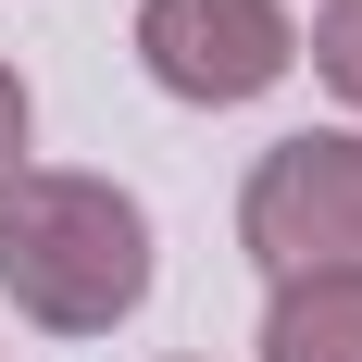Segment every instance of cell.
<instances>
[{"label":"cell","instance_id":"cell-1","mask_svg":"<svg viewBox=\"0 0 362 362\" xmlns=\"http://www.w3.org/2000/svg\"><path fill=\"white\" fill-rule=\"evenodd\" d=\"M0 300L50 337H112L150 300V213L112 175H13L0 187Z\"/></svg>","mask_w":362,"mask_h":362},{"label":"cell","instance_id":"cell-2","mask_svg":"<svg viewBox=\"0 0 362 362\" xmlns=\"http://www.w3.org/2000/svg\"><path fill=\"white\" fill-rule=\"evenodd\" d=\"M238 250L288 275H362V125H300L238 187Z\"/></svg>","mask_w":362,"mask_h":362},{"label":"cell","instance_id":"cell-3","mask_svg":"<svg viewBox=\"0 0 362 362\" xmlns=\"http://www.w3.org/2000/svg\"><path fill=\"white\" fill-rule=\"evenodd\" d=\"M138 63L163 100L238 112L300 63V25H288V0H138Z\"/></svg>","mask_w":362,"mask_h":362},{"label":"cell","instance_id":"cell-4","mask_svg":"<svg viewBox=\"0 0 362 362\" xmlns=\"http://www.w3.org/2000/svg\"><path fill=\"white\" fill-rule=\"evenodd\" d=\"M262 362H362V275H288L262 300Z\"/></svg>","mask_w":362,"mask_h":362},{"label":"cell","instance_id":"cell-5","mask_svg":"<svg viewBox=\"0 0 362 362\" xmlns=\"http://www.w3.org/2000/svg\"><path fill=\"white\" fill-rule=\"evenodd\" d=\"M313 75L362 112V0H325V13H313Z\"/></svg>","mask_w":362,"mask_h":362},{"label":"cell","instance_id":"cell-6","mask_svg":"<svg viewBox=\"0 0 362 362\" xmlns=\"http://www.w3.org/2000/svg\"><path fill=\"white\" fill-rule=\"evenodd\" d=\"M25 138H37V100H25V75L0 63V187L25 175Z\"/></svg>","mask_w":362,"mask_h":362}]
</instances>
